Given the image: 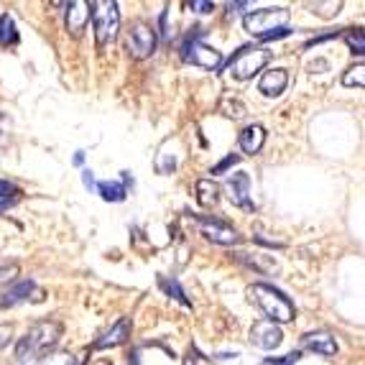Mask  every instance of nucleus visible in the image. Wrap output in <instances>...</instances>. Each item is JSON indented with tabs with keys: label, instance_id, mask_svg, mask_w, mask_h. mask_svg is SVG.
<instances>
[{
	"label": "nucleus",
	"instance_id": "1",
	"mask_svg": "<svg viewBox=\"0 0 365 365\" xmlns=\"http://www.w3.org/2000/svg\"><path fill=\"white\" fill-rule=\"evenodd\" d=\"M61 335L59 322H38L26 332L16 345V358L29 360V358H41L51 345H56Z\"/></svg>",
	"mask_w": 365,
	"mask_h": 365
},
{
	"label": "nucleus",
	"instance_id": "2",
	"mask_svg": "<svg viewBox=\"0 0 365 365\" xmlns=\"http://www.w3.org/2000/svg\"><path fill=\"white\" fill-rule=\"evenodd\" d=\"M250 299L261 307V312L268 317V322H292L294 319V304L289 302L279 289L268 284H253L250 287Z\"/></svg>",
	"mask_w": 365,
	"mask_h": 365
},
{
	"label": "nucleus",
	"instance_id": "3",
	"mask_svg": "<svg viewBox=\"0 0 365 365\" xmlns=\"http://www.w3.org/2000/svg\"><path fill=\"white\" fill-rule=\"evenodd\" d=\"M92 13V24H95V38H98V46H110V43L118 38V31H120V11H118L115 0H98L90 6Z\"/></svg>",
	"mask_w": 365,
	"mask_h": 365
},
{
	"label": "nucleus",
	"instance_id": "4",
	"mask_svg": "<svg viewBox=\"0 0 365 365\" xmlns=\"http://www.w3.org/2000/svg\"><path fill=\"white\" fill-rule=\"evenodd\" d=\"M245 31L250 36L266 38L268 34H274L279 29H287L289 24V11L287 8H263V11H253L243 19Z\"/></svg>",
	"mask_w": 365,
	"mask_h": 365
},
{
	"label": "nucleus",
	"instance_id": "5",
	"mask_svg": "<svg viewBox=\"0 0 365 365\" xmlns=\"http://www.w3.org/2000/svg\"><path fill=\"white\" fill-rule=\"evenodd\" d=\"M271 59V51L268 49H253V46H245L230 59V74L235 79H250L253 74H258Z\"/></svg>",
	"mask_w": 365,
	"mask_h": 365
},
{
	"label": "nucleus",
	"instance_id": "6",
	"mask_svg": "<svg viewBox=\"0 0 365 365\" xmlns=\"http://www.w3.org/2000/svg\"><path fill=\"white\" fill-rule=\"evenodd\" d=\"M182 56L189 64L202 69H220V64H222V54L207 43H202L200 38H187V43L182 46Z\"/></svg>",
	"mask_w": 365,
	"mask_h": 365
},
{
	"label": "nucleus",
	"instance_id": "7",
	"mask_svg": "<svg viewBox=\"0 0 365 365\" xmlns=\"http://www.w3.org/2000/svg\"><path fill=\"white\" fill-rule=\"evenodd\" d=\"M41 302L43 292L34 284L31 279H21L16 281L13 287H8L6 292L0 294V309L3 307H16V304H24V302Z\"/></svg>",
	"mask_w": 365,
	"mask_h": 365
},
{
	"label": "nucleus",
	"instance_id": "8",
	"mask_svg": "<svg viewBox=\"0 0 365 365\" xmlns=\"http://www.w3.org/2000/svg\"><path fill=\"white\" fill-rule=\"evenodd\" d=\"M153 49H156V34H153V29L146 24H135L130 29L128 51L135 59H146V56L153 54Z\"/></svg>",
	"mask_w": 365,
	"mask_h": 365
},
{
	"label": "nucleus",
	"instance_id": "9",
	"mask_svg": "<svg viewBox=\"0 0 365 365\" xmlns=\"http://www.w3.org/2000/svg\"><path fill=\"white\" fill-rule=\"evenodd\" d=\"M281 340H284V335H281L279 324L268 322V319L256 322L253 329H250V342L256 347H261V350H276L281 345Z\"/></svg>",
	"mask_w": 365,
	"mask_h": 365
},
{
	"label": "nucleus",
	"instance_id": "10",
	"mask_svg": "<svg viewBox=\"0 0 365 365\" xmlns=\"http://www.w3.org/2000/svg\"><path fill=\"white\" fill-rule=\"evenodd\" d=\"M200 222H202V232H205L212 243H217V245L240 243V235H237L230 225H225V222H220V220H205V217H202Z\"/></svg>",
	"mask_w": 365,
	"mask_h": 365
},
{
	"label": "nucleus",
	"instance_id": "11",
	"mask_svg": "<svg viewBox=\"0 0 365 365\" xmlns=\"http://www.w3.org/2000/svg\"><path fill=\"white\" fill-rule=\"evenodd\" d=\"M130 337V319H125V317H120L113 327L105 332L103 337H100L98 342H95V350H108V347H118L123 345V342Z\"/></svg>",
	"mask_w": 365,
	"mask_h": 365
},
{
	"label": "nucleus",
	"instance_id": "12",
	"mask_svg": "<svg viewBox=\"0 0 365 365\" xmlns=\"http://www.w3.org/2000/svg\"><path fill=\"white\" fill-rule=\"evenodd\" d=\"M287 85H289L287 69H268L261 77V82H258V90H261L266 98H279L281 92L287 90Z\"/></svg>",
	"mask_w": 365,
	"mask_h": 365
},
{
	"label": "nucleus",
	"instance_id": "13",
	"mask_svg": "<svg viewBox=\"0 0 365 365\" xmlns=\"http://www.w3.org/2000/svg\"><path fill=\"white\" fill-rule=\"evenodd\" d=\"M227 192H230V200L235 202L237 207L253 210V202L248 200V195H250L248 174H232V177L227 179Z\"/></svg>",
	"mask_w": 365,
	"mask_h": 365
},
{
	"label": "nucleus",
	"instance_id": "14",
	"mask_svg": "<svg viewBox=\"0 0 365 365\" xmlns=\"http://www.w3.org/2000/svg\"><path fill=\"white\" fill-rule=\"evenodd\" d=\"M87 21H90V3H85V0H74V3H69L67 29L72 31L74 36H79V34L85 31Z\"/></svg>",
	"mask_w": 365,
	"mask_h": 365
},
{
	"label": "nucleus",
	"instance_id": "15",
	"mask_svg": "<svg viewBox=\"0 0 365 365\" xmlns=\"http://www.w3.org/2000/svg\"><path fill=\"white\" fill-rule=\"evenodd\" d=\"M304 345L309 347L312 353L324 355V358H332V355L337 353V342L329 332H309V335L304 337Z\"/></svg>",
	"mask_w": 365,
	"mask_h": 365
},
{
	"label": "nucleus",
	"instance_id": "16",
	"mask_svg": "<svg viewBox=\"0 0 365 365\" xmlns=\"http://www.w3.org/2000/svg\"><path fill=\"white\" fill-rule=\"evenodd\" d=\"M240 148H243V153H250V156H256L258 151L263 148V143H266V130H263V125H248V128H243V133H240Z\"/></svg>",
	"mask_w": 365,
	"mask_h": 365
},
{
	"label": "nucleus",
	"instance_id": "17",
	"mask_svg": "<svg viewBox=\"0 0 365 365\" xmlns=\"http://www.w3.org/2000/svg\"><path fill=\"white\" fill-rule=\"evenodd\" d=\"M197 200L205 207H215L220 200V187L212 179H202V182H197Z\"/></svg>",
	"mask_w": 365,
	"mask_h": 365
},
{
	"label": "nucleus",
	"instance_id": "18",
	"mask_svg": "<svg viewBox=\"0 0 365 365\" xmlns=\"http://www.w3.org/2000/svg\"><path fill=\"white\" fill-rule=\"evenodd\" d=\"M105 202H123L125 200V187L120 182H100L95 184Z\"/></svg>",
	"mask_w": 365,
	"mask_h": 365
},
{
	"label": "nucleus",
	"instance_id": "19",
	"mask_svg": "<svg viewBox=\"0 0 365 365\" xmlns=\"http://www.w3.org/2000/svg\"><path fill=\"white\" fill-rule=\"evenodd\" d=\"M19 41V31H16V21L3 13L0 16V46H11V43Z\"/></svg>",
	"mask_w": 365,
	"mask_h": 365
},
{
	"label": "nucleus",
	"instance_id": "20",
	"mask_svg": "<svg viewBox=\"0 0 365 365\" xmlns=\"http://www.w3.org/2000/svg\"><path fill=\"white\" fill-rule=\"evenodd\" d=\"M363 72H365L363 64H358V67H353V69H347L345 77H342V85H345V87H358V90H363V85H365Z\"/></svg>",
	"mask_w": 365,
	"mask_h": 365
},
{
	"label": "nucleus",
	"instance_id": "21",
	"mask_svg": "<svg viewBox=\"0 0 365 365\" xmlns=\"http://www.w3.org/2000/svg\"><path fill=\"white\" fill-rule=\"evenodd\" d=\"M161 287H164V292L169 294V297H174L177 302H182L184 307H189V299L184 297V292H182V287H179L177 281H169V279H161Z\"/></svg>",
	"mask_w": 365,
	"mask_h": 365
},
{
	"label": "nucleus",
	"instance_id": "22",
	"mask_svg": "<svg viewBox=\"0 0 365 365\" xmlns=\"http://www.w3.org/2000/svg\"><path fill=\"white\" fill-rule=\"evenodd\" d=\"M38 365H77V358L69 353H56V355H46V358H41V363Z\"/></svg>",
	"mask_w": 365,
	"mask_h": 365
},
{
	"label": "nucleus",
	"instance_id": "23",
	"mask_svg": "<svg viewBox=\"0 0 365 365\" xmlns=\"http://www.w3.org/2000/svg\"><path fill=\"white\" fill-rule=\"evenodd\" d=\"M222 110H225V115L227 118H240V115H245V108L237 100H230V98H225L222 100Z\"/></svg>",
	"mask_w": 365,
	"mask_h": 365
},
{
	"label": "nucleus",
	"instance_id": "24",
	"mask_svg": "<svg viewBox=\"0 0 365 365\" xmlns=\"http://www.w3.org/2000/svg\"><path fill=\"white\" fill-rule=\"evenodd\" d=\"M16 195H21V189L16 187L13 182H8V179H0V202L13 200Z\"/></svg>",
	"mask_w": 365,
	"mask_h": 365
},
{
	"label": "nucleus",
	"instance_id": "25",
	"mask_svg": "<svg viewBox=\"0 0 365 365\" xmlns=\"http://www.w3.org/2000/svg\"><path fill=\"white\" fill-rule=\"evenodd\" d=\"M345 38H347V43H350V46H353V51H355V54H363V49H365V46H363V31H347V34H345Z\"/></svg>",
	"mask_w": 365,
	"mask_h": 365
},
{
	"label": "nucleus",
	"instance_id": "26",
	"mask_svg": "<svg viewBox=\"0 0 365 365\" xmlns=\"http://www.w3.org/2000/svg\"><path fill=\"white\" fill-rule=\"evenodd\" d=\"M237 161H240V156H237V153H230V156L222 158V161H220V164L215 166L212 174H222V171H227V169H230V166H235Z\"/></svg>",
	"mask_w": 365,
	"mask_h": 365
},
{
	"label": "nucleus",
	"instance_id": "27",
	"mask_svg": "<svg viewBox=\"0 0 365 365\" xmlns=\"http://www.w3.org/2000/svg\"><path fill=\"white\" fill-rule=\"evenodd\" d=\"M302 358L299 353H289V355H284V358H268V365H294L297 360Z\"/></svg>",
	"mask_w": 365,
	"mask_h": 365
},
{
	"label": "nucleus",
	"instance_id": "28",
	"mask_svg": "<svg viewBox=\"0 0 365 365\" xmlns=\"http://www.w3.org/2000/svg\"><path fill=\"white\" fill-rule=\"evenodd\" d=\"M13 340V327L11 324H0V350L8 347V342Z\"/></svg>",
	"mask_w": 365,
	"mask_h": 365
},
{
	"label": "nucleus",
	"instance_id": "29",
	"mask_svg": "<svg viewBox=\"0 0 365 365\" xmlns=\"http://www.w3.org/2000/svg\"><path fill=\"white\" fill-rule=\"evenodd\" d=\"M189 8H195L197 13H212L215 11V3H205V0H192Z\"/></svg>",
	"mask_w": 365,
	"mask_h": 365
},
{
	"label": "nucleus",
	"instance_id": "30",
	"mask_svg": "<svg viewBox=\"0 0 365 365\" xmlns=\"http://www.w3.org/2000/svg\"><path fill=\"white\" fill-rule=\"evenodd\" d=\"M16 274H19V266H16V263L0 261V279H6V276H16Z\"/></svg>",
	"mask_w": 365,
	"mask_h": 365
},
{
	"label": "nucleus",
	"instance_id": "31",
	"mask_svg": "<svg viewBox=\"0 0 365 365\" xmlns=\"http://www.w3.org/2000/svg\"><path fill=\"white\" fill-rule=\"evenodd\" d=\"M85 184L87 187H95V177H92V171H85Z\"/></svg>",
	"mask_w": 365,
	"mask_h": 365
},
{
	"label": "nucleus",
	"instance_id": "32",
	"mask_svg": "<svg viewBox=\"0 0 365 365\" xmlns=\"http://www.w3.org/2000/svg\"><path fill=\"white\" fill-rule=\"evenodd\" d=\"M90 365H110L108 360H95V363H90Z\"/></svg>",
	"mask_w": 365,
	"mask_h": 365
}]
</instances>
